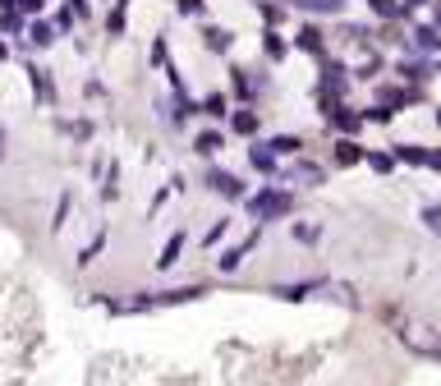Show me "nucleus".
<instances>
[{
	"instance_id": "f257e3e1",
	"label": "nucleus",
	"mask_w": 441,
	"mask_h": 386,
	"mask_svg": "<svg viewBox=\"0 0 441 386\" xmlns=\"http://www.w3.org/2000/svg\"><path fill=\"white\" fill-rule=\"evenodd\" d=\"M248 211H253V221L262 225V221H281L294 211V198L290 193H281V188H262V193H253L248 198Z\"/></svg>"
},
{
	"instance_id": "f03ea898",
	"label": "nucleus",
	"mask_w": 441,
	"mask_h": 386,
	"mask_svg": "<svg viewBox=\"0 0 441 386\" xmlns=\"http://www.w3.org/2000/svg\"><path fill=\"white\" fill-rule=\"evenodd\" d=\"M400 341H405L414 354H428V359H441V341H437V336H428L423 327H405V331H400Z\"/></svg>"
},
{
	"instance_id": "7ed1b4c3",
	"label": "nucleus",
	"mask_w": 441,
	"mask_h": 386,
	"mask_svg": "<svg viewBox=\"0 0 441 386\" xmlns=\"http://www.w3.org/2000/svg\"><path fill=\"white\" fill-rule=\"evenodd\" d=\"M257 239H262V225H257V230L248 235V239H239V244H234L230 253H221V258H216V267H221V272H234V267H239L244 258H248V253L257 248Z\"/></svg>"
},
{
	"instance_id": "20e7f679",
	"label": "nucleus",
	"mask_w": 441,
	"mask_h": 386,
	"mask_svg": "<svg viewBox=\"0 0 441 386\" xmlns=\"http://www.w3.org/2000/svg\"><path fill=\"white\" fill-rule=\"evenodd\" d=\"M322 88H331V97L345 92V65L341 60H322Z\"/></svg>"
},
{
	"instance_id": "39448f33",
	"label": "nucleus",
	"mask_w": 441,
	"mask_h": 386,
	"mask_svg": "<svg viewBox=\"0 0 441 386\" xmlns=\"http://www.w3.org/2000/svg\"><path fill=\"white\" fill-rule=\"evenodd\" d=\"M207 188H216V193H225V198H239V193H244V184L230 175V170H211V175H207Z\"/></svg>"
},
{
	"instance_id": "423d86ee",
	"label": "nucleus",
	"mask_w": 441,
	"mask_h": 386,
	"mask_svg": "<svg viewBox=\"0 0 441 386\" xmlns=\"http://www.w3.org/2000/svg\"><path fill=\"white\" fill-rule=\"evenodd\" d=\"M290 10H304V14H341L345 0H290Z\"/></svg>"
},
{
	"instance_id": "0eeeda50",
	"label": "nucleus",
	"mask_w": 441,
	"mask_h": 386,
	"mask_svg": "<svg viewBox=\"0 0 441 386\" xmlns=\"http://www.w3.org/2000/svg\"><path fill=\"white\" fill-rule=\"evenodd\" d=\"M322 285H327V281H294V285H276L271 295L276 299H308L313 290H322Z\"/></svg>"
},
{
	"instance_id": "6e6552de",
	"label": "nucleus",
	"mask_w": 441,
	"mask_h": 386,
	"mask_svg": "<svg viewBox=\"0 0 441 386\" xmlns=\"http://www.w3.org/2000/svg\"><path fill=\"white\" fill-rule=\"evenodd\" d=\"M359 161H368V152L354 143V138H341V143H336V165H359Z\"/></svg>"
},
{
	"instance_id": "1a4fd4ad",
	"label": "nucleus",
	"mask_w": 441,
	"mask_h": 386,
	"mask_svg": "<svg viewBox=\"0 0 441 386\" xmlns=\"http://www.w3.org/2000/svg\"><path fill=\"white\" fill-rule=\"evenodd\" d=\"M248 161H253V170H267V175H271L276 170V147L271 143H253L248 147Z\"/></svg>"
},
{
	"instance_id": "9d476101",
	"label": "nucleus",
	"mask_w": 441,
	"mask_h": 386,
	"mask_svg": "<svg viewBox=\"0 0 441 386\" xmlns=\"http://www.w3.org/2000/svg\"><path fill=\"white\" fill-rule=\"evenodd\" d=\"M179 253H184V230H175L170 239H165V248H161V258H156V267H161V272H165V267H175Z\"/></svg>"
},
{
	"instance_id": "9b49d317",
	"label": "nucleus",
	"mask_w": 441,
	"mask_h": 386,
	"mask_svg": "<svg viewBox=\"0 0 441 386\" xmlns=\"http://www.w3.org/2000/svg\"><path fill=\"white\" fill-rule=\"evenodd\" d=\"M28 78H33V92H37V97H42L46 101V106H51V101H55V88H51V74H46V69H28Z\"/></svg>"
},
{
	"instance_id": "f8f14e48",
	"label": "nucleus",
	"mask_w": 441,
	"mask_h": 386,
	"mask_svg": "<svg viewBox=\"0 0 441 386\" xmlns=\"http://www.w3.org/2000/svg\"><path fill=\"white\" fill-rule=\"evenodd\" d=\"M294 46H299V51H313V55H322V33H317V28L308 23V28H299V33H294Z\"/></svg>"
},
{
	"instance_id": "ddd939ff",
	"label": "nucleus",
	"mask_w": 441,
	"mask_h": 386,
	"mask_svg": "<svg viewBox=\"0 0 441 386\" xmlns=\"http://www.w3.org/2000/svg\"><path fill=\"white\" fill-rule=\"evenodd\" d=\"M331 124H336V129H341V133H354V129H359V124H364V110H336V115H331Z\"/></svg>"
},
{
	"instance_id": "4468645a",
	"label": "nucleus",
	"mask_w": 441,
	"mask_h": 386,
	"mask_svg": "<svg viewBox=\"0 0 441 386\" xmlns=\"http://www.w3.org/2000/svg\"><path fill=\"white\" fill-rule=\"evenodd\" d=\"M202 42H207V51H230V28H202Z\"/></svg>"
},
{
	"instance_id": "2eb2a0df",
	"label": "nucleus",
	"mask_w": 441,
	"mask_h": 386,
	"mask_svg": "<svg viewBox=\"0 0 441 386\" xmlns=\"http://www.w3.org/2000/svg\"><path fill=\"white\" fill-rule=\"evenodd\" d=\"M202 285H179V290H165V295H156L152 304H184V299H198Z\"/></svg>"
},
{
	"instance_id": "dca6fc26",
	"label": "nucleus",
	"mask_w": 441,
	"mask_h": 386,
	"mask_svg": "<svg viewBox=\"0 0 441 386\" xmlns=\"http://www.w3.org/2000/svg\"><path fill=\"white\" fill-rule=\"evenodd\" d=\"M193 147H198V152H202V156H216V152H221V147H225V138H221V133H216V129H207V133H198V143H193Z\"/></svg>"
},
{
	"instance_id": "f3484780",
	"label": "nucleus",
	"mask_w": 441,
	"mask_h": 386,
	"mask_svg": "<svg viewBox=\"0 0 441 386\" xmlns=\"http://www.w3.org/2000/svg\"><path fill=\"white\" fill-rule=\"evenodd\" d=\"M368 10H373L377 19H400V14H405V5H396V0H368Z\"/></svg>"
},
{
	"instance_id": "a211bd4d",
	"label": "nucleus",
	"mask_w": 441,
	"mask_h": 386,
	"mask_svg": "<svg viewBox=\"0 0 441 386\" xmlns=\"http://www.w3.org/2000/svg\"><path fill=\"white\" fill-rule=\"evenodd\" d=\"M396 161H409V165H428V152H423V147H414V143H400V147H396Z\"/></svg>"
},
{
	"instance_id": "6ab92c4d",
	"label": "nucleus",
	"mask_w": 441,
	"mask_h": 386,
	"mask_svg": "<svg viewBox=\"0 0 441 386\" xmlns=\"http://www.w3.org/2000/svg\"><path fill=\"white\" fill-rule=\"evenodd\" d=\"M225 110H230V101H225V92H211V97L202 101V115H211V120H221Z\"/></svg>"
},
{
	"instance_id": "aec40b11",
	"label": "nucleus",
	"mask_w": 441,
	"mask_h": 386,
	"mask_svg": "<svg viewBox=\"0 0 441 386\" xmlns=\"http://www.w3.org/2000/svg\"><path fill=\"white\" fill-rule=\"evenodd\" d=\"M124 10H129V0H120V5L106 14V33H110V37H120V33H124Z\"/></svg>"
},
{
	"instance_id": "412c9836",
	"label": "nucleus",
	"mask_w": 441,
	"mask_h": 386,
	"mask_svg": "<svg viewBox=\"0 0 441 386\" xmlns=\"http://www.w3.org/2000/svg\"><path fill=\"white\" fill-rule=\"evenodd\" d=\"M234 133H257V110H234Z\"/></svg>"
},
{
	"instance_id": "4be33fe9",
	"label": "nucleus",
	"mask_w": 441,
	"mask_h": 386,
	"mask_svg": "<svg viewBox=\"0 0 441 386\" xmlns=\"http://www.w3.org/2000/svg\"><path fill=\"white\" fill-rule=\"evenodd\" d=\"M262 46H267V55H271V60H281V55H285V37L276 33V28H267V33H262Z\"/></svg>"
},
{
	"instance_id": "5701e85b",
	"label": "nucleus",
	"mask_w": 441,
	"mask_h": 386,
	"mask_svg": "<svg viewBox=\"0 0 441 386\" xmlns=\"http://www.w3.org/2000/svg\"><path fill=\"white\" fill-rule=\"evenodd\" d=\"M414 42H419L423 51H441V28H419V33H414Z\"/></svg>"
},
{
	"instance_id": "b1692460",
	"label": "nucleus",
	"mask_w": 441,
	"mask_h": 386,
	"mask_svg": "<svg viewBox=\"0 0 441 386\" xmlns=\"http://www.w3.org/2000/svg\"><path fill=\"white\" fill-rule=\"evenodd\" d=\"M271 147H276V156H290V152H299L304 143H299L294 133H281V138H271Z\"/></svg>"
},
{
	"instance_id": "393cba45",
	"label": "nucleus",
	"mask_w": 441,
	"mask_h": 386,
	"mask_svg": "<svg viewBox=\"0 0 441 386\" xmlns=\"http://www.w3.org/2000/svg\"><path fill=\"white\" fill-rule=\"evenodd\" d=\"M368 165H373L377 175H391V165H396V152L386 156V152H368Z\"/></svg>"
},
{
	"instance_id": "a878e982",
	"label": "nucleus",
	"mask_w": 441,
	"mask_h": 386,
	"mask_svg": "<svg viewBox=\"0 0 441 386\" xmlns=\"http://www.w3.org/2000/svg\"><path fill=\"white\" fill-rule=\"evenodd\" d=\"M294 239L317 244V239H322V225H313V221H299V225H294Z\"/></svg>"
},
{
	"instance_id": "bb28decb",
	"label": "nucleus",
	"mask_w": 441,
	"mask_h": 386,
	"mask_svg": "<svg viewBox=\"0 0 441 386\" xmlns=\"http://www.w3.org/2000/svg\"><path fill=\"white\" fill-rule=\"evenodd\" d=\"M69 221V193H60V202H55V221H51V230H60Z\"/></svg>"
},
{
	"instance_id": "cd10ccee",
	"label": "nucleus",
	"mask_w": 441,
	"mask_h": 386,
	"mask_svg": "<svg viewBox=\"0 0 441 386\" xmlns=\"http://www.w3.org/2000/svg\"><path fill=\"white\" fill-rule=\"evenodd\" d=\"M101 244H106V235H97V239H92V244H88V248H83V253H78V267H88V262H92V258H97V253H101Z\"/></svg>"
},
{
	"instance_id": "c85d7f7f",
	"label": "nucleus",
	"mask_w": 441,
	"mask_h": 386,
	"mask_svg": "<svg viewBox=\"0 0 441 386\" xmlns=\"http://www.w3.org/2000/svg\"><path fill=\"white\" fill-rule=\"evenodd\" d=\"M175 10L193 19V14H202V10H207V0H175Z\"/></svg>"
},
{
	"instance_id": "c756f323",
	"label": "nucleus",
	"mask_w": 441,
	"mask_h": 386,
	"mask_svg": "<svg viewBox=\"0 0 441 386\" xmlns=\"http://www.w3.org/2000/svg\"><path fill=\"white\" fill-rule=\"evenodd\" d=\"M391 115H396L391 106H373V110H364V120H373V124H386Z\"/></svg>"
},
{
	"instance_id": "7c9ffc66",
	"label": "nucleus",
	"mask_w": 441,
	"mask_h": 386,
	"mask_svg": "<svg viewBox=\"0 0 441 386\" xmlns=\"http://www.w3.org/2000/svg\"><path fill=\"white\" fill-rule=\"evenodd\" d=\"M225 230H230V221H216V225L202 235V244H207V248H211V244H221V235H225Z\"/></svg>"
},
{
	"instance_id": "2f4dec72",
	"label": "nucleus",
	"mask_w": 441,
	"mask_h": 386,
	"mask_svg": "<svg viewBox=\"0 0 441 386\" xmlns=\"http://www.w3.org/2000/svg\"><path fill=\"white\" fill-rule=\"evenodd\" d=\"M28 37H33L37 46H51V42H55V37H51V28H46V23H33V33H28Z\"/></svg>"
},
{
	"instance_id": "473e14b6",
	"label": "nucleus",
	"mask_w": 441,
	"mask_h": 386,
	"mask_svg": "<svg viewBox=\"0 0 441 386\" xmlns=\"http://www.w3.org/2000/svg\"><path fill=\"white\" fill-rule=\"evenodd\" d=\"M423 221H428V230H441V207H423Z\"/></svg>"
},
{
	"instance_id": "72a5a7b5",
	"label": "nucleus",
	"mask_w": 441,
	"mask_h": 386,
	"mask_svg": "<svg viewBox=\"0 0 441 386\" xmlns=\"http://www.w3.org/2000/svg\"><path fill=\"white\" fill-rule=\"evenodd\" d=\"M400 74H405V78H414V83H419V78H428V69H423V65H400Z\"/></svg>"
},
{
	"instance_id": "f704fd0d",
	"label": "nucleus",
	"mask_w": 441,
	"mask_h": 386,
	"mask_svg": "<svg viewBox=\"0 0 441 386\" xmlns=\"http://www.w3.org/2000/svg\"><path fill=\"white\" fill-rule=\"evenodd\" d=\"M19 10H28V14H33V10H42V0H19Z\"/></svg>"
},
{
	"instance_id": "c9c22d12",
	"label": "nucleus",
	"mask_w": 441,
	"mask_h": 386,
	"mask_svg": "<svg viewBox=\"0 0 441 386\" xmlns=\"http://www.w3.org/2000/svg\"><path fill=\"white\" fill-rule=\"evenodd\" d=\"M428 165H432V170H441V152H428Z\"/></svg>"
},
{
	"instance_id": "e433bc0d",
	"label": "nucleus",
	"mask_w": 441,
	"mask_h": 386,
	"mask_svg": "<svg viewBox=\"0 0 441 386\" xmlns=\"http://www.w3.org/2000/svg\"><path fill=\"white\" fill-rule=\"evenodd\" d=\"M14 5H19V0H0V10H14Z\"/></svg>"
},
{
	"instance_id": "4c0bfd02",
	"label": "nucleus",
	"mask_w": 441,
	"mask_h": 386,
	"mask_svg": "<svg viewBox=\"0 0 441 386\" xmlns=\"http://www.w3.org/2000/svg\"><path fill=\"white\" fill-rule=\"evenodd\" d=\"M0 156H5V129H0Z\"/></svg>"
},
{
	"instance_id": "58836bf2",
	"label": "nucleus",
	"mask_w": 441,
	"mask_h": 386,
	"mask_svg": "<svg viewBox=\"0 0 441 386\" xmlns=\"http://www.w3.org/2000/svg\"><path fill=\"white\" fill-rule=\"evenodd\" d=\"M437 28H441V0H437Z\"/></svg>"
},
{
	"instance_id": "ea45409f",
	"label": "nucleus",
	"mask_w": 441,
	"mask_h": 386,
	"mask_svg": "<svg viewBox=\"0 0 441 386\" xmlns=\"http://www.w3.org/2000/svg\"><path fill=\"white\" fill-rule=\"evenodd\" d=\"M5 55H10V51H5V42H0V60H5Z\"/></svg>"
},
{
	"instance_id": "a19ab883",
	"label": "nucleus",
	"mask_w": 441,
	"mask_h": 386,
	"mask_svg": "<svg viewBox=\"0 0 441 386\" xmlns=\"http://www.w3.org/2000/svg\"><path fill=\"white\" fill-rule=\"evenodd\" d=\"M405 5H423V0H405Z\"/></svg>"
},
{
	"instance_id": "79ce46f5",
	"label": "nucleus",
	"mask_w": 441,
	"mask_h": 386,
	"mask_svg": "<svg viewBox=\"0 0 441 386\" xmlns=\"http://www.w3.org/2000/svg\"><path fill=\"white\" fill-rule=\"evenodd\" d=\"M437 124H441V110H437Z\"/></svg>"
}]
</instances>
